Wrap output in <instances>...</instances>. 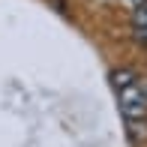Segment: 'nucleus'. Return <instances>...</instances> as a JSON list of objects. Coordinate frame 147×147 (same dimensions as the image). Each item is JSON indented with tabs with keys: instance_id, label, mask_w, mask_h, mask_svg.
<instances>
[{
	"instance_id": "obj_1",
	"label": "nucleus",
	"mask_w": 147,
	"mask_h": 147,
	"mask_svg": "<svg viewBox=\"0 0 147 147\" xmlns=\"http://www.w3.org/2000/svg\"><path fill=\"white\" fill-rule=\"evenodd\" d=\"M120 111H123V117L129 123H141L144 114H147V93L138 84L120 90Z\"/></svg>"
},
{
	"instance_id": "obj_2",
	"label": "nucleus",
	"mask_w": 147,
	"mask_h": 147,
	"mask_svg": "<svg viewBox=\"0 0 147 147\" xmlns=\"http://www.w3.org/2000/svg\"><path fill=\"white\" fill-rule=\"evenodd\" d=\"M111 84H114L117 93H120V90L132 87V84H138V78H135V72H132V69H114V72H111Z\"/></svg>"
},
{
	"instance_id": "obj_3",
	"label": "nucleus",
	"mask_w": 147,
	"mask_h": 147,
	"mask_svg": "<svg viewBox=\"0 0 147 147\" xmlns=\"http://www.w3.org/2000/svg\"><path fill=\"white\" fill-rule=\"evenodd\" d=\"M132 27L135 30H147V6H138L132 12Z\"/></svg>"
},
{
	"instance_id": "obj_4",
	"label": "nucleus",
	"mask_w": 147,
	"mask_h": 147,
	"mask_svg": "<svg viewBox=\"0 0 147 147\" xmlns=\"http://www.w3.org/2000/svg\"><path fill=\"white\" fill-rule=\"evenodd\" d=\"M129 3H132V6H135V9H138V6H144L147 0H129Z\"/></svg>"
}]
</instances>
